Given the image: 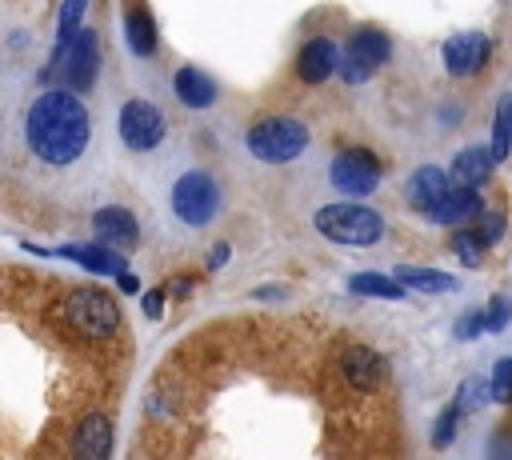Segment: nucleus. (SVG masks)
<instances>
[{
	"label": "nucleus",
	"instance_id": "412c9836",
	"mask_svg": "<svg viewBox=\"0 0 512 460\" xmlns=\"http://www.w3.org/2000/svg\"><path fill=\"white\" fill-rule=\"evenodd\" d=\"M348 288L360 296H380V300H404L408 296V284L400 276H380V272H356L348 280Z\"/></svg>",
	"mask_w": 512,
	"mask_h": 460
},
{
	"label": "nucleus",
	"instance_id": "f704fd0d",
	"mask_svg": "<svg viewBox=\"0 0 512 460\" xmlns=\"http://www.w3.org/2000/svg\"><path fill=\"white\" fill-rule=\"evenodd\" d=\"M280 296H288V288H280V284H268V288H252V300H280Z\"/></svg>",
	"mask_w": 512,
	"mask_h": 460
},
{
	"label": "nucleus",
	"instance_id": "ddd939ff",
	"mask_svg": "<svg viewBox=\"0 0 512 460\" xmlns=\"http://www.w3.org/2000/svg\"><path fill=\"white\" fill-rule=\"evenodd\" d=\"M92 240H100V244H112V248H136V240H140V224H136V216L128 212V208H120V204H108V208H100L96 216H92Z\"/></svg>",
	"mask_w": 512,
	"mask_h": 460
},
{
	"label": "nucleus",
	"instance_id": "bb28decb",
	"mask_svg": "<svg viewBox=\"0 0 512 460\" xmlns=\"http://www.w3.org/2000/svg\"><path fill=\"white\" fill-rule=\"evenodd\" d=\"M464 420V412H460V404L452 400L440 416H436V428H432V448H448L452 440H456V424Z\"/></svg>",
	"mask_w": 512,
	"mask_h": 460
},
{
	"label": "nucleus",
	"instance_id": "aec40b11",
	"mask_svg": "<svg viewBox=\"0 0 512 460\" xmlns=\"http://www.w3.org/2000/svg\"><path fill=\"white\" fill-rule=\"evenodd\" d=\"M492 168H496V156H492V148H480V144H472V148H460V152H456V160H452V180L480 188V184L492 176Z\"/></svg>",
	"mask_w": 512,
	"mask_h": 460
},
{
	"label": "nucleus",
	"instance_id": "6ab92c4d",
	"mask_svg": "<svg viewBox=\"0 0 512 460\" xmlns=\"http://www.w3.org/2000/svg\"><path fill=\"white\" fill-rule=\"evenodd\" d=\"M124 40H128V52H136V56L156 52V24H152V12L144 4L124 8Z\"/></svg>",
	"mask_w": 512,
	"mask_h": 460
},
{
	"label": "nucleus",
	"instance_id": "dca6fc26",
	"mask_svg": "<svg viewBox=\"0 0 512 460\" xmlns=\"http://www.w3.org/2000/svg\"><path fill=\"white\" fill-rule=\"evenodd\" d=\"M60 256L76 260L80 268H88V272H96V276H120V272L128 268V260L120 256V248L100 244V240H92V244H68V248H60Z\"/></svg>",
	"mask_w": 512,
	"mask_h": 460
},
{
	"label": "nucleus",
	"instance_id": "c9c22d12",
	"mask_svg": "<svg viewBox=\"0 0 512 460\" xmlns=\"http://www.w3.org/2000/svg\"><path fill=\"white\" fill-rule=\"evenodd\" d=\"M116 288L128 292V296H136V292H140V280H136L132 272H120V276H116Z\"/></svg>",
	"mask_w": 512,
	"mask_h": 460
},
{
	"label": "nucleus",
	"instance_id": "72a5a7b5",
	"mask_svg": "<svg viewBox=\"0 0 512 460\" xmlns=\"http://www.w3.org/2000/svg\"><path fill=\"white\" fill-rule=\"evenodd\" d=\"M228 256H232V248H228V244H216V248L208 252V268H212V272H216V268H224V264H228Z\"/></svg>",
	"mask_w": 512,
	"mask_h": 460
},
{
	"label": "nucleus",
	"instance_id": "20e7f679",
	"mask_svg": "<svg viewBox=\"0 0 512 460\" xmlns=\"http://www.w3.org/2000/svg\"><path fill=\"white\" fill-rule=\"evenodd\" d=\"M64 324L88 340H108L120 328L116 296L104 288H72L64 300Z\"/></svg>",
	"mask_w": 512,
	"mask_h": 460
},
{
	"label": "nucleus",
	"instance_id": "f03ea898",
	"mask_svg": "<svg viewBox=\"0 0 512 460\" xmlns=\"http://www.w3.org/2000/svg\"><path fill=\"white\" fill-rule=\"evenodd\" d=\"M312 228L332 240V244H348V248H372L380 236H384V216L372 212L368 204H324L316 216H312Z\"/></svg>",
	"mask_w": 512,
	"mask_h": 460
},
{
	"label": "nucleus",
	"instance_id": "423d86ee",
	"mask_svg": "<svg viewBox=\"0 0 512 460\" xmlns=\"http://www.w3.org/2000/svg\"><path fill=\"white\" fill-rule=\"evenodd\" d=\"M392 56V40L380 28H356L340 52V80L344 84H368L372 72Z\"/></svg>",
	"mask_w": 512,
	"mask_h": 460
},
{
	"label": "nucleus",
	"instance_id": "39448f33",
	"mask_svg": "<svg viewBox=\"0 0 512 460\" xmlns=\"http://www.w3.org/2000/svg\"><path fill=\"white\" fill-rule=\"evenodd\" d=\"M172 212H176V220L188 224V228L212 224L216 212H220V184H216L204 168L184 172V176L172 184Z\"/></svg>",
	"mask_w": 512,
	"mask_h": 460
},
{
	"label": "nucleus",
	"instance_id": "f257e3e1",
	"mask_svg": "<svg viewBox=\"0 0 512 460\" xmlns=\"http://www.w3.org/2000/svg\"><path fill=\"white\" fill-rule=\"evenodd\" d=\"M24 140L36 160H44L52 168H68L88 148V108L80 104V96L68 84L48 88L32 100V108L24 116Z\"/></svg>",
	"mask_w": 512,
	"mask_h": 460
},
{
	"label": "nucleus",
	"instance_id": "0eeeda50",
	"mask_svg": "<svg viewBox=\"0 0 512 460\" xmlns=\"http://www.w3.org/2000/svg\"><path fill=\"white\" fill-rule=\"evenodd\" d=\"M52 60L60 64V76L72 92H88L100 72V36L92 28H76L72 40L60 52H52Z\"/></svg>",
	"mask_w": 512,
	"mask_h": 460
},
{
	"label": "nucleus",
	"instance_id": "4be33fe9",
	"mask_svg": "<svg viewBox=\"0 0 512 460\" xmlns=\"http://www.w3.org/2000/svg\"><path fill=\"white\" fill-rule=\"evenodd\" d=\"M396 276L408 284V292H452L456 288V276L448 272H436V268H416V264H400Z\"/></svg>",
	"mask_w": 512,
	"mask_h": 460
},
{
	"label": "nucleus",
	"instance_id": "1a4fd4ad",
	"mask_svg": "<svg viewBox=\"0 0 512 460\" xmlns=\"http://www.w3.org/2000/svg\"><path fill=\"white\" fill-rule=\"evenodd\" d=\"M328 180L336 192L344 196H368L380 188V160L368 152V148H340L332 168H328Z\"/></svg>",
	"mask_w": 512,
	"mask_h": 460
},
{
	"label": "nucleus",
	"instance_id": "473e14b6",
	"mask_svg": "<svg viewBox=\"0 0 512 460\" xmlns=\"http://www.w3.org/2000/svg\"><path fill=\"white\" fill-rule=\"evenodd\" d=\"M164 292H168L172 300H180V296H192V280H188V276H176V280H168V284H164Z\"/></svg>",
	"mask_w": 512,
	"mask_h": 460
},
{
	"label": "nucleus",
	"instance_id": "4468645a",
	"mask_svg": "<svg viewBox=\"0 0 512 460\" xmlns=\"http://www.w3.org/2000/svg\"><path fill=\"white\" fill-rule=\"evenodd\" d=\"M340 372H344V380L352 384V388H360V392H372V388H380V380H384V356L380 352H372L368 344H352V348H344V356H340Z\"/></svg>",
	"mask_w": 512,
	"mask_h": 460
},
{
	"label": "nucleus",
	"instance_id": "2eb2a0df",
	"mask_svg": "<svg viewBox=\"0 0 512 460\" xmlns=\"http://www.w3.org/2000/svg\"><path fill=\"white\" fill-rule=\"evenodd\" d=\"M448 188H452V172H444V168H436V164H424V168H416V172L408 176L404 196H408V204H412V208L428 212V208H432Z\"/></svg>",
	"mask_w": 512,
	"mask_h": 460
},
{
	"label": "nucleus",
	"instance_id": "393cba45",
	"mask_svg": "<svg viewBox=\"0 0 512 460\" xmlns=\"http://www.w3.org/2000/svg\"><path fill=\"white\" fill-rule=\"evenodd\" d=\"M492 400V380H480V376H468L460 388H456V404H460V412L464 416H472V412H480L484 404Z\"/></svg>",
	"mask_w": 512,
	"mask_h": 460
},
{
	"label": "nucleus",
	"instance_id": "cd10ccee",
	"mask_svg": "<svg viewBox=\"0 0 512 460\" xmlns=\"http://www.w3.org/2000/svg\"><path fill=\"white\" fill-rule=\"evenodd\" d=\"M492 400L496 404H512V356H504V360H496V368H492Z\"/></svg>",
	"mask_w": 512,
	"mask_h": 460
},
{
	"label": "nucleus",
	"instance_id": "9d476101",
	"mask_svg": "<svg viewBox=\"0 0 512 460\" xmlns=\"http://www.w3.org/2000/svg\"><path fill=\"white\" fill-rule=\"evenodd\" d=\"M488 56H492V40L484 32H456L440 48V60H444L448 76H472V72H480L488 64Z\"/></svg>",
	"mask_w": 512,
	"mask_h": 460
},
{
	"label": "nucleus",
	"instance_id": "c756f323",
	"mask_svg": "<svg viewBox=\"0 0 512 460\" xmlns=\"http://www.w3.org/2000/svg\"><path fill=\"white\" fill-rule=\"evenodd\" d=\"M480 332H488V316H484L480 308H472V312H464V316L456 320V336H460V340H476Z\"/></svg>",
	"mask_w": 512,
	"mask_h": 460
},
{
	"label": "nucleus",
	"instance_id": "a211bd4d",
	"mask_svg": "<svg viewBox=\"0 0 512 460\" xmlns=\"http://www.w3.org/2000/svg\"><path fill=\"white\" fill-rule=\"evenodd\" d=\"M108 452H112V428H108V420L100 412L96 416H84L80 428H76V436H72V456H80V460H108Z\"/></svg>",
	"mask_w": 512,
	"mask_h": 460
},
{
	"label": "nucleus",
	"instance_id": "2f4dec72",
	"mask_svg": "<svg viewBox=\"0 0 512 460\" xmlns=\"http://www.w3.org/2000/svg\"><path fill=\"white\" fill-rule=\"evenodd\" d=\"M164 300H168V292H164V288H152V292H144V296H140V308H144V316H148V320H160V316H164Z\"/></svg>",
	"mask_w": 512,
	"mask_h": 460
},
{
	"label": "nucleus",
	"instance_id": "5701e85b",
	"mask_svg": "<svg viewBox=\"0 0 512 460\" xmlns=\"http://www.w3.org/2000/svg\"><path fill=\"white\" fill-rule=\"evenodd\" d=\"M488 148H492L496 164L512 156V96H500V104H496V120H492V144H488Z\"/></svg>",
	"mask_w": 512,
	"mask_h": 460
},
{
	"label": "nucleus",
	"instance_id": "a878e982",
	"mask_svg": "<svg viewBox=\"0 0 512 460\" xmlns=\"http://www.w3.org/2000/svg\"><path fill=\"white\" fill-rule=\"evenodd\" d=\"M84 8H88V0H64V4H60V16H56V52H60V48L72 40V32L80 28Z\"/></svg>",
	"mask_w": 512,
	"mask_h": 460
},
{
	"label": "nucleus",
	"instance_id": "c85d7f7f",
	"mask_svg": "<svg viewBox=\"0 0 512 460\" xmlns=\"http://www.w3.org/2000/svg\"><path fill=\"white\" fill-rule=\"evenodd\" d=\"M484 316H488V332H504L512 324V300L508 296H492L488 308H484Z\"/></svg>",
	"mask_w": 512,
	"mask_h": 460
},
{
	"label": "nucleus",
	"instance_id": "9b49d317",
	"mask_svg": "<svg viewBox=\"0 0 512 460\" xmlns=\"http://www.w3.org/2000/svg\"><path fill=\"white\" fill-rule=\"evenodd\" d=\"M480 212H484V200H480V188H472V184H460V180H452V188L424 212L432 224H448V228H460V224H468V220H480Z\"/></svg>",
	"mask_w": 512,
	"mask_h": 460
},
{
	"label": "nucleus",
	"instance_id": "7c9ffc66",
	"mask_svg": "<svg viewBox=\"0 0 512 460\" xmlns=\"http://www.w3.org/2000/svg\"><path fill=\"white\" fill-rule=\"evenodd\" d=\"M476 232H480V240H484V244H496V240L504 236V216H500V212H480Z\"/></svg>",
	"mask_w": 512,
	"mask_h": 460
},
{
	"label": "nucleus",
	"instance_id": "f8f14e48",
	"mask_svg": "<svg viewBox=\"0 0 512 460\" xmlns=\"http://www.w3.org/2000/svg\"><path fill=\"white\" fill-rule=\"evenodd\" d=\"M332 72H340V48L328 36H308L296 52V76L304 84H324Z\"/></svg>",
	"mask_w": 512,
	"mask_h": 460
},
{
	"label": "nucleus",
	"instance_id": "b1692460",
	"mask_svg": "<svg viewBox=\"0 0 512 460\" xmlns=\"http://www.w3.org/2000/svg\"><path fill=\"white\" fill-rule=\"evenodd\" d=\"M484 248H488V244L480 240V232H476V228H464V224L456 228V236H452V252L460 256V264H464V268H480Z\"/></svg>",
	"mask_w": 512,
	"mask_h": 460
},
{
	"label": "nucleus",
	"instance_id": "f3484780",
	"mask_svg": "<svg viewBox=\"0 0 512 460\" xmlns=\"http://www.w3.org/2000/svg\"><path fill=\"white\" fill-rule=\"evenodd\" d=\"M172 88H176V100H180L184 108H212L216 96H220L216 80H212L208 72L192 68V64H184V68L172 76Z\"/></svg>",
	"mask_w": 512,
	"mask_h": 460
},
{
	"label": "nucleus",
	"instance_id": "7ed1b4c3",
	"mask_svg": "<svg viewBox=\"0 0 512 460\" xmlns=\"http://www.w3.org/2000/svg\"><path fill=\"white\" fill-rule=\"evenodd\" d=\"M312 132L300 116H264L244 132V148L264 164H288L308 148Z\"/></svg>",
	"mask_w": 512,
	"mask_h": 460
},
{
	"label": "nucleus",
	"instance_id": "6e6552de",
	"mask_svg": "<svg viewBox=\"0 0 512 460\" xmlns=\"http://www.w3.org/2000/svg\"><path fill=\"white\" fill-rule=\"evenodd\" d=\"M120 140L132 148V152H152L160 140H164V132H168V120H164V112L152 104V100H144V96H128L124 104H120Z\"/></svg>",
	"mask_w": 512,
	"mask_h": 460
}]
</instances>
